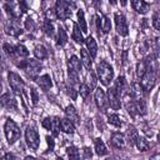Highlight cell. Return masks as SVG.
<instances>
[{
	"label": "cell",
	"mask_w": 160,
	"mask_h": 160,
	"mask_svg": "<svg viewBox=\"0 0 160 160\" xmlns=\"http://www.w3.org/2000/svg\"><path fill=\"white\" fill-rule=\"evenodd\" d=\"M60 121H61V119L54 118V124H52V129H51L54 136H58V134H59V130H60Z\"/></svg>",
	"instance_id": "cell-38"
},
{
	"label": "cell",
	"mask_w": 160,
	"mask_h": 160,
	"mask_svg": "<svg viewBox=\"0 0 160 160\" xmlns=\"http://www.w3.org/2000/svg\"><path fill=\"white\" fill-rule=\"evenodd\" d=\"M52 124H54V119L52 118H45L42 120V122H41V125L45 129H48V130H51L52 129Z\"/></svg>",
	"instance_id": "cell-40"
},
{
	"label": "cell",
	"mask_w": 160,
	"mask_h": 160,
	"mask_svg": "<svg viewBox=\"0 0 160 160\" xmlns=\"http://www.w3.org/2000/svg\"><path fill=\"white\" fill-rule=\"evenodd\" d=\"M108 100H109V105L114 109L118 110L120 109V95L118 94V91L115 90V88H110L108 90Z\"/></svg>",
	"instance_id": "cell-11"
},
{
	"label": "cell",
	"mask_w": 160,
	"mask_h": 160,
	"mask_svg": "<svg viewBox=\"0 0 160 160\" xmlns=\"http://www.w3.org/2000/svg\"><path fill=\"white\" fill-rule=\"evenodd\" d=\"M68 156H69V160H80V154H79V150L75 148V146H69L68 150Z\"/></svg>",
	"instance_id": "cell-31"
},
{
	"label": "cell",
	"mask_w": 160,
	"mask_h": 160,
	"mask_svg": "<svg viewBox=\"0 0 160 160\" xmlns=\"http://www.w3.org/2000/svg\"><path fill=\"white\" fill-rule=\"evenodd\" d=\"M95 19H96V28L99 30V34H100V30L104 34L109 32V30L111 29V24H110L109 18L102 15L101 12H96V18Z\"/></svg>",
	"instance_id": "cell-7"
},
{
	"label": "cell",
	"mask_w": 160,
	"mask_h": 160,
	"mask_svg": "<svg viewBox=\"0 0 160 160\" xmlns=\"http://www.w3.org/2000/svg\"><path fill=\"white\" fill-rule=\"evenodd\" d=\"M96 72L99 76V80L101 81L102 85L108 86L110 84V81L114 78V70L111 68L110 64H108L106 61H100L98 68H96Z\"/></svg>",
	"instance_id": "cell-1"
},
{
	"label": "cell",
	"mask_w": 160,
	"mask_h": 160,
	"mask_svg": "<svg viewBox=\"0 0 160 160\" xmlns=\"http://www.w3.org/2000/svg\"><path fill=\"white\" fill-rule=\"evenodd\" d=\"M56 160H62V159L61 158H56Z\"/></svg>",
	"instance_id": "cell-52"
},
{
	"label": "cell",
	"mask_w": 160,
	"mask_h": 160,
	"mask_svg": "<svg viewBox=\"0 0 160 160\" xmlns=\"http://www.w3.org/2000/svg\"><path fill=\"white\" fill-rule=\"evenodd\" d=\"M36 82H38V85H39L44 91H48V90L52 86V82H51V79H50L49 75H42V76L38 78V79H36Z\"/></svg>",
	"instance_id": "cell-18"
},
{
	"label": "cell",
	"mask_w": 160,
	"mask_h": 160,
	"mask_svg": "<svg viewBox=\"0 0 160 160\" xmlns=\"http://www.w3.org/2000/svg\"><path fill=\"white\" fill-rule=\"evenodd\" d=\"M4 131H5V136H6L9 144H14V142L19 139V136H20L19 126H18V125L15 124V121L11 120V119H8V120L5 121Z\"/></svg>",
	"instance_id": "cell-3"
},
{
	"label": "cell",
	"mask_w": 160,
	"mask_h": 160,
	"mask_svg": "<svg viewBox=\"0 0 160 160\" xmlns=\"http://www.w3.org/2000/svg\"><path fill=\"white\" fill-rule=\"evenodd\" d=\"M108 121H109V124H111V125H114L116 128L121 126V120H120V118L116 114H110L108 116Z\"/></svg>",
	"instance_id": "cell-35"
},
{
	"label": "cell",
	"mask_w": 160,
	"mask_h": 160,
	"mask_svg": "<svg viewBox=\"0 0 160 160\" xmlns=\"http://www.w3.org/2000/svg\"><path fill=\"white\" fill-rule=\"evenodd\" d=\"M152 26L156 30H160V11H158L152 15Z\"/></svg>",
	"instance_id": "cell-39"
},
{
	"label": "cell",
	"mask_w": 160,
	"mask_h": 160,
	"mask_svg": "<svg viewBox=\"0 0 160 160\" xmlns=\"http://www.w3.org/2000/svg\"><path fill=\"white\" fill-rule=\"evenodd\" d=\"M30 94H31V101H32V105H36V104H38V100H39L36 90H35V89H30Z\"/></svg>",
	"instance_id": "cell-41"
},
{
	"label": "cell",
	"mask_w": 160,
	"mask_h": 160,
	"mask_svg": "<svg viewBox=\"0 0 160 160\" xmlns=\"http://www.w3.org/2000/svg\"><path fill=\"white\" fill-rule=\"evenodd\" d=\"M60 128L66 134H74L75 131V128H74V124L69 120V119H61L60 121Z\"/></svg>",
	"instance_id": "cell-21"
},
{
	"label": "cell",
	"mask_w": 160,
	"mask_h": 160,
	"mask_svg": "<svg viewBox=\"0 0 160 160\" xmlns=\"http://www.w3.org/2000/svg\"><path fill=\"white\" fill-rule=\"evenodd\" d=\"M158 141L160 142V132H159V135H158Z\"/></svg>",
	"instance_id": "cell-50"
},
{
	"label": "cell",
	"mask_w": 160,
	"mask_h": 160,
	"mask_svg": "<svg viewBox=\"0 0 160 160\" xmlns=\"http://www.w3.org/2000/svg\"><path fill=\"white\" fill-rule=\"evenodd\" d=\"M8 79H9V84H10V88L12 89V91L15 94L20 95L24 91V81L21 80V78L15 72H9Z\"/></svg>",
	"instance_id": "cell-5"
},
{
	"label": "cell",
	"mask_w": 160,
	"mask_h": 160,
	"mask_svg": "<svg viewBox=\"0 0 160 160\" xmlns=\"http://www.w3.org/2000/svg\"><path fill=\"white\" fill-rule=\"evenodd\" d=\"M5 32L8 35H10V36H19L21 34V29H20V25L18 24V20L16 19L10 20L5 25Z\"/></svg>",
	"instance_id": "cell-12"
},
{
	"label": "cell",
	"mask_w": 160,
	"mask_h": 160,
	"mask_svg": "<svg viewBox=\"0 0 160 160\" xmlns=\"http://www.w3.org/2000/svg\"><path fill=\"white\" fill-rule=\"evenodd\" d=\"M144 89L141 86V84L139 82H132L131 84V89L129 90V96L132 99V100H142V96H144Z\"/></svg>",
	"instance_id": "cell-13"
},
{
	"label": "cell",
	"mask_w": 160,
	"mask_h": 160,
	"mask_svg": "<svg viewBox=\"0 0 160 160\" xmlns=\"http://www.w3.org/2000/svg\"><path fill=\"white\" fill-rule=\"evenodd\" d=\"M25 140H26L28 145L31 149H34V150L38 149L40 139H39V135H38V132H36V130L34 128H31V126L26 128V130H25Z\"/></svg>",
	"instance_id": "cell-6"
},
{
	"label": "cell",
	"mask_w": 160,
	"mask_h": 160,
	"mask_svg": "<svg viewBox=\"0 0 160 160\" xmlns=\"http://www.w3.org/2000/svg\"><path fill=\"white\" fill-rule=\"evenodd\" d=\"M126 136H128V141H129L130 146L134 145V144H136V140H138V138H139V134H138V130L135 129V126L130 125V126L128 128V130H126Z\"/></svg>",
	"instance_id": "cell-20"
},
{
	"label": "cell",
	"mask_w": 160,
	"mask_h": 160,
	"mask_svg": "<svg viewBox=\"0 0 160 160\" xmlns=\"http://www.w3.org/2000/svg\"><path fill=\"white\" fill-rule=\"evenodd\" d=\"M146 71H148V64H146V61L144 60V61L138 62V65H136V74H138V76L139 78H142L146 74Z\"/></svg>",
	"instance_id": "cell-30"
},
{
	"label": "cell",
	"mask_w": 160,
	"mask_h": 160,
	"mask_svg": "<svg viewBox=\"0 0 160 160\" xmlns=\"http://www.w3.org/2000/svg\"><path fill=\"white\" fill-rule=\"evenodd\" d=\"M34 55H35L36 59L42 60V59H46L48 51H46V49H45L42 45H36V46L34 48Z\"/></svg>",
	"instance_id": "cell-28"
},
{
	"label": "cell",
	"mask_w": 160,
	"mask_h": 160,
	"mask_svg": "<svg viewBox=\"0 0 160 160\" xmlns=\"http://www.w3.org/2000/svg\"><path fill=\"white\" fill-rule=\"evenodd\" d=\"M110 141H111V145L116 149H125V146H126L125 136L120 132H114L110 138Z\"/></svg>",
	"instance_id": "cell-14"
},
{
	"label": "cell",
	"mask_w": 160,
	"mask_h": 160,
	"mask_svg": "<svg viewBox=\"0 0 160 160\" xmlns=\"http://www.w3.org/2000/svg\"><path fill=\"white\" fill-rule=\"evenodd\" d=\"M82 151H84V158H85V159L91 158V155H92V154H91V151H90V149H89V148H84V150H82Z\"/></svg>",
	"instance_id": "cell-45"
},
{
	"label": "cell",
	"mask_w": 160,
	"mask_h": 160,
	"mask_svg": "<svg viewBox=\"0 0 160 160\" xmlns=\"http://www.w3.org/2000/svg\"><path fill=\"white\" fill-rule=\"evenodd\" d=\"M131 6L139 14H146L148 10H149V5L145 1H142V0H134V1H131Z\"/></svg>",
	"instance_id": "cell-17"
},
{
	"label": "cell",
	"mask_w": 160,
	"mask_h": 160,
	"mask_svg": "<svg viewBox=\"0 0 160 160\" xmlns=\"http://www.w3.org/2000/svg\"><path fill=\"white\" fill-rule=\"evenodd\" d=\"M68 65H69V70H74V71L79 72V70H80V60L76 56H71V59L69 60Z\"/></svg>",
	"instance_id": "cell-29"
},
{
	"label": "cell",
	"mask_w": 160,
	"mask_h": 160,
	"mask_svg": "<svg viewBox=\"0 0 160 160\" xmlns=\"http://www.w3.org/2000/svg\"><path fill=\"white\" fill-rule=\"evenodd\" d=\"M115 90L118 91V94L121 96L125 94V90H126V82H125V79L124 76H119L116 79V82H115Z\"/></svg>",
	"instance_id": "cell-24"
},
{
	"label": "cell",
	"mask_w": 160,
	"mask_h": 160,
	"mask_svg": "<svg viewBox=\"0 0 160 160\" xmlns=\"http://www.w3.org/2000/svg\"><path fill=\"white\" fill-rule=\"evenodd\" d=\"M81 29H80V26L78 25V24H75L74 22V30H72V39L78 42V44H82L85 40H84V38H82V32L80 31Z\"/></svg>",
	"instance_id": "cell-27"
},
{
	"label": "cell",
	"mask_w": 160,
	"mask_h": 160,
	"mask_svg": "<svg viewBox=\"0 0 160 160\" xmlns=\"http://www.w3.org/2000/svg\"><path fill=\"white\" fill-rule=\"evenodd\" d=\"M68 94H69L72 99H76V90H75L72 86H68Z\"/></svg>",
	"instance_id": "cell-43"
},
{
	"label": "cell",
	"mask_w": 160,
	"mask_h": 160,
	"mask_svg": "<svg viewBox=\"0 0 160 160\" xmlns=\"http://www.w3.org/2000/svg\"><path fill=\"white\" fill-rule=\"evenodd\" d=\"M115 28H116L118 34H120L121 36H126L129 32L126 20L121 14H115Z\"/></svg>",
	"instance_id": "cell-10"
},
{
	"label": "cell",
	"mask_w": 160,
	"mask_h": 160,
	"mask_svg": "<svg viewBox=\"0 0 160 160\" xmlns=\"http://www.w3.org/2000/svg\"><path fill=\"white\" fill-rule=\"evenodd\" d=\"M79 92H80L81 98H84V99L88 98V95L90 92V86H88L86 84H81L80 88H79Z\"/></svg>",
	"instance_id": "cell-37"
},
{
	"label": "cell",
	"mask_w": 160,
	"mask_h": 160,
	"mask_svg": "<svg viewBox=\"0 0 160 160\" xmlns=\"http://www.w3.org/2000/svg\"><path fill=\"white\" fill-rule=\"evenodd\" d=\"M136 146H138V149L140 150V151H146V150H149V148H150V144L148 142V140H145L144 138H138V140H136Z\"/></svg>",
	"instance_id": "cell-33"
},
{
	"label": "cell",
	"mask_w": 160,
	"mask_h": 160,
	"mask_svg": "<svg viewBox=\"0 0 160 160\" xmlns=\"http://www.w3.org/2000/svg\"><path fill=\"white\" fill-rule=\"evenodd\" d=\"M94 144H95V151H96V154H98L99 156H102V155H106V154H108V149H106L104 141H102L100 138L95 139Z\"/></svg>",
	"instance_id": "cell-22"
},
{
	"label": "cell",
	"mask_w": 160,
	"mask_h": 160,
	"mask_svg": "<svg viewBox=\"0 0 160 160\" xmlns=\"http://www.w3.org/2000/svg\"><path fill=\"white\" fill-rule=\"evenodd\" d=\"M28 55H29V51L24 45L19 44V45L15 46V56H14V59H22V58H26Z\"/></svg>",
	"instance_id": "cell-26"
},
{
	"label": "cell",
	"mask_w": 160,
	"mask_h": 160,
	"mask_svg": "<svg viewBox=\"0 0 160 160\" xmlns=\"http://www.w3.org/2000/svg\"><path fill=\"white\" fill-rule=\"evenodd\" d=\"M78 21H79L80 29L82 30V32H86V31H88V26H86V21H85L84 11H82V10H79V11H78Z\"/></svg>",
	"instance_id": "cell-34"
},
{
	"label": "cell",
	"mask_w": 160,
	"mask_h": 160,
	"mask_svg": "<svg viewBox=\"0 0 160 160\" xmlns=\"http://www.w3.org/2000/svg\"><path fill=\"white\" fill-rule=\"evenodd\" d=\"M126 110L132 118H136V116L140 115V111H139V108H138V104H136L135 100H131V101L126 102Z\"/></svg>",
	"instance_id": "cell-23"
},
{
	"label": "cell",
	"mask_w": 160,
	"mask_h": 160,
	"mask_svg": "<svg viewBox=\"0 0 160 160\" xmlns=\"http://www.w3.org/2000/svg\"><path fill=\"white\" fill-rule=\"evenodd\" d=\"M19 66L25 70L26 75L31 79H38V75L41 70V64L35 60V59H28V60H21Z\"/></svg>",
	"instance_id": "cell-2"
},
{
	"label": "cell",
	"mask_w": 160,
	"mask_h": 160,
	"mask_svg": "<svg viewBox=\"0 0 160 160\" xmlns=\"http://www.w3.org/2000/svg\"><path fill=\"white\" fill-rule=\"evenodd\" d=\"M155 84V70H148L146 74L141 78V86L145 91H149L152 89Z\"/></svg>",
	"instance_id": "cell-9"
},
{
	"label": "cell",
	"mask_w": 160,
	"mask_h": 160,
	"mask_svg": "<svg viewBox=\"0 0 160 160\" xmlns=\"http://www.w3.org/2000/svg\"><path fill=\"white\" fill-rule=\"evenodd\" d=\"M66 41H68V36H66L65 30L62 28H59L58 29V45L62 46L66 44Z\"/></svg>",
	"instance_id": "cell-32"
},
{
	"label": "cell",
	"mask_w": 160,
	"mask_h": 160,
	"mask_svg": "<svg viewBox=\"0 0 160 160\" xmlns=\"http://www.w3.org/2000/svg\"><path fill=\"white\" fill-rule=\"evenodd\" d=\"M71 14H72V11H71L70 2L64 1V0L56 1V4H55V15H56L59 19L65 20V19L70 18Z\"/></svg>",
	"instance_id": "cell-4"
},
{
	"label": "cell",
	"mask_w": 160,
	"mask_h": 160,
	"mask_svg": "<svg viewBox=\"0 0 160 160\" xmlns=\"http://www.w3.org/2000/svg\"><path fill=\"white\" fill-rule=\"evenodd\" d=\"M25 28H26L28 30H32V29L35 28L34 20H32L31 18H28V19H26V21H25Z\"/></svg>",
	"instance_id": "cell-42"
},
{
	"label": "cell",
	"mask_w": 160,
	"mask_h": 160,
	"mask_svg": "<svg viewBox=\"0 0 160 160\" xmlns=\"http://www.w3.org/2000/svg\"><path fill=\"white\" fill-rule=\"evenodd\" d=\"M65 114H66V119H69L72 124H79L80 122V116H79L78 111L75 110V108L72 105H69L65 109Z\"/></svg>",
	"instance_id": "cell-16"
},
{
	"label": "cell",
	"mask_w": 160,
	"mask_h": 160,
	"mask_svg": "<svg viewBox=\"0 0 160 160\" xmlns=\"http://www.w3.org/2000/svg\"><path fill=\"white\" fill-rule=\"evenodd\" d=\"M85 44H86V50L89 51L90 56H91V58H95V56H96V52H98V45H96V41H95L91 36H89V38L85 40Z\"/></svg>",
	"instance_id": "cell-19"
},
{
	"label": "cell",
	"mask_w": 160,
	"mask_h": 160,
	"mask_svg": "<svg viewBox=\"0 0 160 160\" xmlns=\"http://www.w3.org/2000/svg\"><path fill=\"white\" fill-rule=\"evenodd\" d=\"M149 160H160V152H158V154H155V155H152Z\"/></svg>",
	"instance_id": "cell-48"
},
{
	"label": "cell",
	"mask_w": 160,
	"mask_h": 160,
	"mask_svg": "<svg viewBox=\"0 0 160 160\" xmlns=\"http://www.w3.org/2000/svg\"><path fill=\"white\" fill-rule=\"evenodd\" d=\"M42 29H44V31H45L46 35H49V36H52V35H54V26H52V24H51L50 20H46V21L44 22Z\"/></svg>",
	"instance_id": "cell-36"
},
{
	"label": "cell",
	"mask_w": 160,
	"mask_h": 160,
	"mask_svg": "<svg viewBox=\"0 0 160 160\" xmlns=\"http://www.w3.org/2000/svg\"><path fill=\"white\" fill-rule=\"evenodd\" d=\"M81 62L84 64V66L88 69V70H91V56L89 54V51H86L85 49H81Z\"/></svg>",
	"instance_id": "cell-25"
},
{
	"label": "cell",
	"mask_w": 160,
	"mask_h": 160,
	"mask_svg": "<svg viewBox=\"0 0 160 160\" xmlns=\"http://www.w3.org/2000/svg\"><path fill=\"white\" fill-rule=\"evenodd\" d=\"M95 102L98 105V108L101 110V111H106L108 106H109V100L104 92L102 89H96L95 90Z\"/></svg>",
	"instance_id": "cell-8"
},
{
	"label": "cell",
	"mask_w": 160,
	"mask_h": 160,
	"mask_svg": "<svg viewBox=\"0 0 160 160\" xmlns=\"http://www.w3.org/2000/svg\"><path fill=\"white\" fill-rule=\"evenodd\" d=\"M1 104L4 108H6L9 110H16V108H18L16 100L12 96H10V94H4L1 96Z\"/></svg>",
	"instance_id": "cell-15"
},
{
	"label": "cell",
	"mask_w": 160,
	"mask_h": 160,
	"mask_svg": "<svg viewBox=\"0 0 160 160\" xmlns=\"http://www.w3.org/2000/svg\"><path fill=\"white\" fill-rule=\"evenodd\" d=\"M90 80H91V84H90V89L95 88V84H96V78L94 75V72H90Z\"/></svg>",
	"instance_id": "cell-44"
},
{
	"label": "cell",
	"mask_w": 160,
	"mask_h": 160,
	"mask_svg": "<svg viewBox=\"0 0 160 160\" xmlns=\"http://www.w3.org/2000/svg\"><path fill=\"white\" fill-rule=\"evenodd\" d=\"M2 160H18V159L12 154H5L4 158H2Z\"/></svg>",
	"instance_id": "cell-47"
},
{
	"label": "cell",
	"mask_w": 160,
	"mask_h": 160,
	"mask_svg": "<svg viewBox=\"0 0 160 160\" xmlns=\"http://www.w3.org/2000/svg\"><path fill=\"white\" fill-rule=\"evenodd\" d=\"M24 160H35V158H32V156H26Z\"/></svg>",
	"instance_id": "cell-49"
},
{
	"label": "cell",
	"mask_w": 160,
	"mask_h": 160,
	"mask_svg": "<svg viewBox=\"0 0 160 160\" xmlns=\"http://www.w3.org/2000/svg\"><path fill=\"white\" fill-rule=\"evenodd\" d=\"M46 140H48V144H49L50 150H52V149H54V139L50 138V136H46Z\"/></svg>",
	"instance_id": "cell-46"
},
{
	"label": "cell",
	"mask_w": 160,
	"mask_h": 160,
	"mask_svg": "<svg viewBox=\"0 0 160 160\" xmlns=\"http://www.w3.org/2000/svg\"><path fill=\"white\" fill-rule=\"evenodd\" d=\"M106 160H115V159H112V158H109V159H106Z\"/></svg>",
	"instance_id": "cell-51"
}]
</instances>
